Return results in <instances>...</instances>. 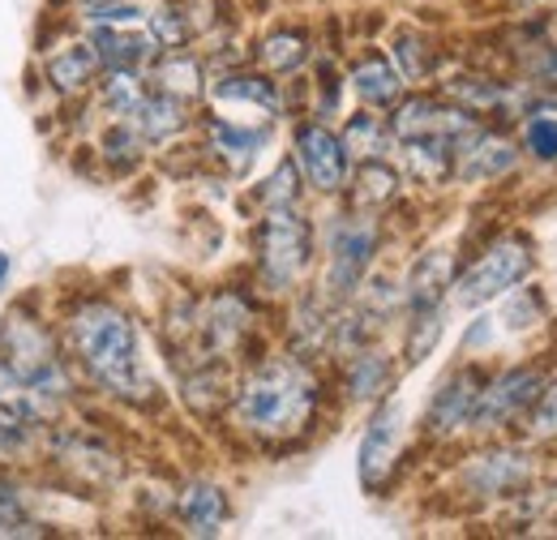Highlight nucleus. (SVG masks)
Masks as SVG:
<instances>
[{
	"label": "nucleus",
	"mask_w": 557,
	"mask_h": 540,
	"mask_svg": "<svg viewBox=\"0 0 557 540\" xmlns=\"http://www.w3.org/2000/svg\"><path fill=\"white\" fill-rule=\"evenodd\" d=\"M331 404V382L322 360H305L296 352H258L236 365L232 404L223 425L236 442L262 455H292L318 429Z\"/></svg>",
	"instance_id": "obj_1"
},
{
	"label": "nucleus",
	"mask_w": 557,
	"mask_h": 540,
	"mask_svg": "<svg viewBox=\"0 0 557 540\" xmlns=\"http://www.w3.org/2000/svg\"><path fill=\"white\" fill-rule=\"evenodd\" d=\"M57 335L77 378L103 400L134 407V412H154L163 404L159 378L150 373L141 356L138 318L121 300L99 296V292L73 296L57 314Z\"/></svg>",
	"instance_id": "obj_2"
},
{
	"label": "nucleus",
	"mask_w": 557,
	"mask_h": 540,
	"mask_svg": "<svg viewBox=\"0 0 557 540\" xmlns=\"http://www.w3.org/2000/svg\"><path fill=\"white\" fill-rule=\"evenodd\" d=\"M0 356L13 365L17 378H26L44 400L57 407H70L77 395V369L70 365L57 322H48V314L35 305V296H22L4 309L0 318Z\"/></svg>",
	"instance_id": "obj_3"
},
{
	"label": "nucleus",
	"mask_w": 557,
	"mask_h": 540,
	"mask_svg": "<svg viewBox=\"0 0 557 540\" xmlns=\"http://www.w3.org/2000/svg\"><path fill=\"white\" fill-rule=\"evenodd\" d=\"M249 245H253V287L267 300L296 296L309 270L318 267V228L305 214V206L258 210Z\"/></svg>",
	"instance_id": "obj_4"
},
{
	"label": "nucleus",
	"mask_w": 557,
	"mask_h": 540,
	"mask_svg": "<svg viewBox=\"0 0 557 540\" xmlns=\"http://www.w3.org/2000/svg\"><path fill=\"white\" fill-rule=\"evenodd\" d=\"M450 493L472 506H506L523 489L541 480V451L528 446L523 438H476L455 464H450Z\"/></svg>",
	"instance_id": "obj_5"
},
{
	"label": "nucleus",
	"mask_w": 557,
	"mask_h": 540,
	"mask_svg": "<svg viewBox=\"0 0 557 540\" xmlns=\"http://www.w3.org/2000/svg\"><path fill=\"white\" fill-rule=\"evenodd\" d=\"M262 300L267 296L249 283H219V287L202 292L194 360L245 365L249 356H258L262 352V331H267V305Z\"/></svg>",
	"instance_id": "obj_6"
},
{
	"label": "nucleus",
	"mask_w": 557,
	"mask_h": 540,
	"mask_svg": "<svg viewBox=\"0 0 557 540\" xmlns=\"http://www.w3.org/2000/svg\"><path fill=\"white\" fill-rule=\"evenodd\" d=\"M382 245H386V214H364V210L344 206L322 228V258L326 262H322L318 287L339 305L351 300L377 267Z\"/></svg>",
	"instance_id": "obj_7"
},
{
	"label": "nucleus",
	"mask_w": 557,
	"mask_h": 540,
	"mask_svg": "<svg viewBox=\"0 0 557 540\" xmlns=\"http://www.w3.org/2000/svg\"><path fill=\"white\" fill-rule=\"evenodd\" d=\"M536 241L519 228H502L497 236H488L485 245L459 262L455 287H450V305L459 309H485L493 300H502L510 287L528 283L536 274Z\"/></svg>",
	"instance_id": "obj_8"
},
{
	"label": "nucleus",
	"mask_w": 557,
	"mask_h": 540,
	"mask_svg": "<svg viewBox=\"0 0 557 540\" xmlns=\"http://www.w3.org/2000/svg\"><path fill=\"white\" fill-rule=\"evenodd\" d=\"M44 455L73 493H86V498H103V493L121 489L129 476L125 451L108 433L65 425V420L44 433Z\"/></svg>",
	"instance_id": "obj_9"
},
{
	"label": "nucleus",
	"mask_w": 557,
	"mask_h": 540,
	"mask_svg": "<svg viewBox=\"0 0 557 540\" xmlns=\"http://www.w3.org/2000/svg\"><path fill=\"white\" fill-rule=\"evenodd\" d=\"M408 407L395 395H386L382 404L369 407V420L360 429V446H356V480L369 498H386L408 468Z\"/></svg>",
	"instance_id": "obj_10"
},
{
	"label": "nucleus",
	"mask_w": 557,
	"mask_h": 540,
	"mask_svg": "<svg viewBox=\"0 0 557 540\" xmlns=\"http://www.w3.org/2000/svg\"><path fill=\"white\" fill-rule=\"evenodd\" d=\"M545 378H549L545 360H519V365L488 369L485 386H481V404H476V416H472V438L519 433V425H523L528 407L536 404Z\"/></svg>",
	"instance_id": "obj_11"
},
{
	"label": "nucleus",
	"mask_w": 557,
	"mask_h": 540,
	"mask_svg": "<svg viewBox=\"0 0 557 540\" xmlns=\"http://www.w3.org/2000/svg\"><path fill=\"white\" fill-rule=\"evenodd\" d=\"M488 378V365L481 360H463L455 365L429 395L424 416H420V438L429 446H450L459 438H472V416L481 404V386Z\"/></svg>",
	"instance_id": "obj_12"
},
{
	"label": "nucleus",
	"mask_w": 557,
	"mask_h": 540,
	"mask_svg": "<svg viewBox=\"0 0 557 540\" xmlns=\"http://www.w3.org/2000/svg\"><path fill=\"white\" fill-rule=\"evenodd\" d=\"M292 159L305 176V189L318 198H344L351 181V155L344 146L339 130H331V121L305 116L292 130Z\"/></svg>",
	"instance_id": "obj_13"
},
{
	"label": "nucleus",
	"mask_w": 557,
	"mask_h": 540,
	"mask_svg": "<svg viewBox=\"0 0 557 540\" xmlns=\"http://www.w3.org/2000/svg\"><path fill=\"white\" fill-rule=\"evenodd\" d=\"M437 90L459 103L463 112L481 116V121H519V112L532 103L536 86L528 77H502V73H485V69H459V73H446L437 82Z\"/></svg>",
	"instance_id": "obj_14"
},
{
	"label": "nucleus",
	"mask_w": 557,
	"mask_h": 540,
	"mask_svg": "<svg viewBox=\"0 0 557 540\" xmlns=\"http://www.w3.org/2000/svg\"><path fill=\"white\" fill-rule=\"evenodd\" d=\"M523 168L519 137L506 134L497 121H481L476 130L455 142V185L476 189V185H502Z\"/></svg>",
	"instance_id": "obj_15"
},
{
	"label": "nucleus",
	"mask_w": 557,
	"mask_h": 540,
	"mask_svg": "<svg viewBox=\"0 0 557 540\" xmlns=\"http://www.w3.org/2000/svg\"><path fill=\"white\" fill-rule=\"evenodd\" d=\"M386 121H391L395 142H408V137H450V142H459L468 130L481 125V116L463 112V108L450 103L442 90H408V95L386 112Z\"/></svg>",
	"instance_id": "obj_16"
},
{
	"label": "nucleus",
	"mask_w": 557,
	"mask_h": 540,
	"mask_svg": "<svg viewBox=\"0 0 557 540\" xmlns=\"http://www.w3.org/2000/svg\"><path fill=\"white\" fill-rule=\"evenodd\" d=\"M99 73H103V61H99V48L90 35H65V39L48 44V52L39 57V82L65 103L90 99Z\"/></svg>",
	"instance_id": "obj_17"
},
{
	"label": "nucleus",
	"mask_w": 557,
	"mask_h": 540,
	"mask_svg": "<svg viewBox=\"0 0 557 540\" xmlns=\"http://www.w3.org/2000/svg\"><path fill=\"white\" fill-rule=\"evenodd\" d=\"M335 314H339V300H331L322 287H300L296 296H287L283 347L305 360H331Z\"/></svg>",
	"instance_id": "obj_18"
},
{
	"label": "nucleus",
	"mask_w": 557,
	"mask_h": 540,
	"mask_svg": "<svg viewBox=\"0 0 557 540\" xmlns=\"http://www.w3.org/2000/svg\"><path fill=\"white\" fill-rule=\"evenodd\" d=\"M399 356H391L382 343H364L348 356H339V400L348 407L382 404L399 382Z\"/></svg>",
	"instance_id": "obj_19"
},
{
	"label": "nucleus",
	"mask_w": 557,
	"mask_h": 540,
	"mask_svg": "<svg viewBox=\"0 0 557 540\" xmlns=\"http://www.w3.org/2000/svg\"><path fill=\"white\" fill-rule=\"evenodd\" d=\"M271 146V125H240L227 116H207L202 121V150L227 172V176H249L262 150Z\"/></svg>",
	"instance_id": "obj_20"
},
{
	"label": "nucleus",
	"mask_w": 557,
	"mask_h": 540,
	"mask_svg": "<svg viewBox=\"0 0 557 540\" xmlns=\"http://www.w3.org/2000/svg\"><path fill=\"white\" fill-rule=\"evenodd\" d=\"M172 519L181 524L185 537H219L232 519V498L219 480L210 476H189L176 484V506H172Z\"/></svg>",
	"instance_id": "obj_21"
},
{
	"label": "nucleus",
	"mask_w": 557,
	"mask_h": 540,
	"mask_svg": "<svg viewBox=\"0 0 557 540\" xmlns=\"http://www.w3.org/2000/svg\"><path fill=\"white\" fill-rule=\"evenodd\" d=\"M459 254L450 245H424L404 270V314L408 309H437L450 305V287L459 274Z\"/></svg>",
	"instance_id": "obj_22"
},
{
	"label": "nucleus",
	"mask_w": 557,
	"mask_h": 540,
	"mask_svg": "<svg viewBox=\"0 0 557 540\" xmlns=\"http://www.w3.org/2000/svg\"><path fill=\"white\" fill-rule=\"evenodd\" d=\"M207 99L214 108H253L262 116H283V82L262 69H219L210 77Z\"/></svg>",
	"instance_id": "obj_23"
},
{
	"label": "nucleus",
	"mask_w": 557,
	"mask_h": 540,
	"mask_svg": "<svg viewBox=\"0 0 557 540\" xmlns=\"http://www.w3.org/2000/svg\"><path fill=\"white\" fill-rule=\"evenodd\" d=\"M236 365L223 360H194L181 369V404L202 425H223V412L232 404Z\"/></svg>",
	"instance_id": "obj_24"
},
{
	"label": "nucleus",
	"mask_w": 557,
	"mask_h": 540,
	"mask_svg": "<svg viewBox=\"0 0 557 540\" xmlns=\"http://www.w3.org/2000/svg\"><path fill=\"white\" fill-rule=\"evenodd\" d=\"M395 155H399L404 181L424 194L455 185V142L450 137H408V142H395Z\"/></svg>",
	"instance_id": "obj_25"
},
{
	"label": "nucleus",
	"mask_w": 557,
	"mask_h": 540,
	"mask_svg": "<svg viewBox=\"0 0 557 540\" xmlns=\"http://www.w3.org/2000/svg\"><path fill=\"white\" fill-rule=\"evenodd\" d=\"M348 90L356 95L360 108H373V112H391L412 86L404 82V73L395 69V61L386 52H360L348 65Z\"/></svg>",
	"instance_id": "obj_26"
},
{
	"label": "nucleus",
	"mask_w": 557,
	"mask_h": 540,
	"mask_svg": "<svg viewBox=\"0 0 557 540\" xmlns=\"http://www.w3.org/2000/svg\"><path fill=\"white\" fill-rule=\"evenodd\" d=\"M408 181L399 172V163L391 159H364V163H351V181L344 189V202L351 210H364V214H391L399 198H404Z\"/></svg>",
	"instance_id": "obj_27"
},
{
	"label": "nucleus",
	"mask_w": 557,
	"mask_h": 540,
	"mask_svg": "<svg viewBox=\"0 0 557 540\" xmlns=\"http://www.w3.org/2000/svg\"><path fill=\"white\" fill-rule=\"evenodd\" d=\"M146 82L150 90H163L172 99H185V103H202L210 86V69L202 61V52L194 48H172V52H159L150 65H146Z\"/></svg>",
	"instance_id": "obj_28"
},
{
	"label": "nucleus",
	"mask_w": 557,
	"mask_h": 540,
	"mask_svg": "<svg viewBox=\"0 0 557 540\" xmlns=\"http://www.w3.org/2000/svg\"><path fill=\"white\" fill-rule=\"evenodd\" d=\"M313 57H318V48L305 26H275L249 48V65L271 73V77H300L313 65Z\"/></svg>",
	"instance_id": "obj_29"
},
{
	"label": "nucleus",
	"mask_w": 557,
	"mask_h": 540,
	"mask_svg": "<svg viewBox=\"0 0 557 540\" xmlns=\"http://www.w3.org/2000/svg\"><path fill=\"white\" fill-rule=\"evenodd\" d=\"M0 412L9 420H17L22 429H30L35 438H44L52 425L65 420V407H57L52 400H44L26 378L13 373V365L0 356Z\"/></svg>",
	"instance_id": "obj_30"
},
{
	"label": "nucleus",
	"mask_w": 557,
	"mask_h": 540,
	"mask_svg": "<svg viewBox=\"0 0 557 540\" xmlns=\"http://www.w3.org/2000/svg\"><path fill=\"white\" fill-rule=\"evenodd\" d=\"M129 121L138 125V134L146 137V146L159 150V146H172V142H181V137L194 130V103L172 99V95H163V90H146V99H141L138 112H134Z\"/></svg>",
	"instance_id": "obj_31"
},
{
	"label": "nucleus",
	"mask_w": 557,
	"mask_h": 540,
	"mask_svg": "<svg viewBox=\"0 0 557 540\" xmlns=\"http://www.w3.org/2000/svg\"><path fill=\"white\" fill-rule=\"evenodd\" d=\"M519 150L536 168H557V90H536L519 112Z\"/></svg>",
	"instance_id": "obj_32"
},
{
	"label": "nucleus",
	"mask_w": 557,
	"mask_h": 540,
	"mask_svg": "<svg viewBox=\"0 0 557 540\" xmlns=\"http://www.w3.org/2000/svg\"><path fill=\"white\" fill-rule=\"evenodd\" d=\"M86 35L95 39L103 69H146L159 57V44L146 26H90Z\"/></svg>",
	"instance_id": "obj_33"
},
{
	"label": "nucleus",
	"mask_w": 557,
	"mask_h": 540,
	"mask_svg": "<svg viewBox=\"0 0 557 540\" xmlns=\"http://www.w3.org/2000/svg\"><path fill=\"white\" fill-rule=\"evenodd\" d=\"M146 90H150L146 69H103L95 90H90V99L108 121H129L138 112V103L146 99Z\"/></svg>",
	"instance_id": "obj_34"
},
{
	"label": "nucleus",
	"mask_w": 557,
	"mask_h": 540,
	"mask_svg": "<svg viewBox=\"0 0 557 540\" xmlns=\"http://www.w3.org/2000/svg\"><path fill=\"white\" fill-rule=\"evenodd\" d=\"M395 69L404 73L408 86H420V82H433L437 77V65H442V48L433 35H424L417 26H399L391 35V52H386Z\"/></svg>",
	"instance_id": "obj_35"
},
{
	"label": "nucleus",
	"mask_w": 557,
	"mask_h": 540,
	"mask_svg": "<svg viewBox=\"0 0 557 540\" xmlns=\"http://www.w3.org/2000/svg\"><path fill=\"white\" fill-rule=\"evenodd\" d=\"M339 137H344V146H348L351 163H364V159H391V155H395L391 121H386V112H373V108L351 112L348 121L339 125Z\"/></svg>",
	"instance_id": "obj_36"
},
{
	"label": "nucleus",
	"mask_w": 557,
	"mask_h": 540,
	"mask_svg": "<svg viewBox=\"0 0 557 540\" xmlns=\"http://www.w3.org/2000/svg\"><path fill=\"white\" fill-rule=\"evenodd\" d=\"M95 150H99V163H103L108 172H116V176L138 172L141 163H146V155H150V146H146V137L138 134L134 121H108V125L99 130Z\"/></svg>",
	"instance_id": "obj_37"
},
{
	"label": "nucleus",
	"mask_w": 557,
	"mask_h": 540,
	"mask_svg": "<svg viewBox=\"0 0 557 540\" xmlns=\"http://www.w3.org/2000/svg\"><path fill=\"white\" fill-rule=\"evenodd\" d=\"M446 335V305L437 309H408L404 314V347H399V365L404 369H420L437 343Z\"/></svg>",
	"instance_id": "obj_38"
},
{
	"label": "nucleus",
	"mask_w": 557,
	"mask_h": 540,
	"mask_svg": "<svg viewBox=\"0 0 557 540\" xmlns=\"http://www.w3.org/2000/svg\"><path fill=\"white\" fill-rule=\"evenodd\" d=\"M146 30L159 44V52L172 48H189L194 44V22H189V4L185 0H150L146 13Z\"/></svg>",
	"instance_id": "obj_39"
},
{
	"label": "nucleus",
	"mask_w": 557,
	"mask_h": 540,
	"mask_svg": "<svg viewBox=\"0 0 557 540\" xmlns=\"http://www.w3.org/2000/svg\"><path fill=\"white\" fill-rule=\"evenodd\" d=\"M348 90V69H339L335 57H313V82H309V116L331 121L344 108Z\"/></svg>",
	"instance_id": "obj_40"
},
{
	"label": "nucleus",
	"mask_w": 557,
	"mask_h": 540,
	"mask_svg": "<svg viewBox=\"0 0 557 540\" xmlns=\"http://www.w3.org/2000/svg\"><path fill=\"white\" fill-rule=\"evenodd\" d=\"M519 438L536 451H557V373L545 378L536 404L528 407V416L519 425Z\"/></svg>",
	"instance_id": "obj_41"
},
{
	"label": "nucleus",
	"mask_w": 557,
	"mask_h": 540,
	"mask_svg": "<svg viewBox=\"0 0 557 540\" xmlns=\"http://www.w3.org/2000/svg\"><path fill=\"white\" fill-rule=\"evenodd\" d=\"M497 327L502 331H510V335H528V331H536V327H545V292L541 287H510L506 296H502V318H497Z\"/></svg>",
	"instance_id": "obj_42"
},
{
	"label": "nucleus",
	"mask_w": 557,
	"mask_h": 540,
	"mask_svg": "<svg viewBox=\"0 0 557 540\" xmlns=\"http://www.w3.org/2000/svg\"><path fill=\"white\" fill-rule=\"evenodd\" d=\"M300 198H305V176H300V168H296L292 155H283L275 168H271V176L253 189L258 210H271V206H300Z\"/></svg>",
	"instance_id": "obj_43"
},
{
	"label": "nucleus",
	"mask_w": 557,
	"mask_h": 540,
	"mask_svg": "<svg viewBox=\"0 0 557 540\" xmlns=\"http://www.w3.org/2000/svg\"><path fill=\"white\" fill-rule=\"evenodd\" d=\"M44 537H52V528H48L44 519H35V515H13V511L0 506V540H44Z\"/></svg>",
	"instance_id": "obj_44"
},
{
	"label": "nucleus",
	"mask_w": 557,
	"mask_h": 540,
	"mask_svg": "<svg viewBox=\"0 0 557 540\" xmlns=\"http://www.w3.org/2000/svg\"><path fill=\"white\" fill-rule=\"evenodd\" d=\"M488 343H493V322H488V318H476V322L463 331V352L476 356V352H485Z\"/></svg>",
	"instance_id": "obj_45"
},
{
	"label": "nucleus",
	"mask_w": 557,
	"mask_h": 540,
	"mask_svg": "<svg viewBox=\"0 0 557 540\" xmlns=\"http://www.w3.org/2000/svg\"><path fill=\"white\" fill-rule=\"evenodd\" d=\"M65 4H70L77 17H86L90 9H99V4H108V0H65Z\"/></svg>",
	"instance_id": "obj_46"
},
{
	"label": "nucleus",
	"mask_w": 557,
	"mask_h": 540,
	"mask_svg": "<svg viewBox=\"0 0 557 540\" xmlns=\"http://www.w3.org/2000/svg\"><path fill=\"white\" fill-rule=\"evenodd\" d=\"M9 279H13V258H9L4 249H0V292L9 287Z\"/></svg>",
	"instance_id": "obj_47"
},
{
	"label": "nucleus",
	"mask_w": 557,
	"mask_h": 540,
	"mask_svg": "<svg viewBox=\"0 0 557 540\" xmlns=\"http://www.w3.org/2000/svg\"><path fill=\"white\" fill-rule=\"evenodd\" d=\"M549 35L557 39V9H554V17H549Z\"/></svg>",
	"instance_id": "obj_48"
}]
</instances>
